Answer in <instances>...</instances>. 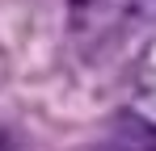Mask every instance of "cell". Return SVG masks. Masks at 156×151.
<instances>
[{
	"mask_svg": "<svg viewBox=\"0 0 156 151\" xmlns=\"http://www.w3.org/2000/svg\"><path fill=\"white\" fill-rule=\"evenodd\" d=\"M105 151H156V122L139 113H114V122L105 130Z\"/></svg>",
	"mask_w": 156,
	"mask_h": 151,
	"instance_id": "1",
	"label": "cell"
},
{
	"mask_svg": "<svg viewBox=\"0 0 156 151\" xmlns=\"http://www.w3.org/2000/svg\"><path fill=\"white\" fill-rule=\"evenodd\" d=\"M135 84H139L144 101H152V105H156V42L144 50V59H139V72H135Z\"/></svg>",
	"mask_w": 156,
	"mask_h": 151,
	"instance_id": "2",
	"label": "cell"
},
{
	"mask_svg": "<svg viewBox=\"0 0 156 151\" xmlns=\"http://www.w3.org/2000/svg\"><path fill=\"white\" fill-rule=\"evenodd\" d=\"M127 4V13H135V17H148V13H156V0H122Z\"/></svg>",
	"mask_w": 156,
	"mask_h": 151,
	"instance_id": "3",
	"label": "cell"
},
{
	"mask_svg": "<svg viewBox=\"0 0 156 151\" xmlns=\"http://www.w3.org/2000/svg\"><path fill=\"white\" fill-rule=\"evenodd\" d=\"M0 151H17V139H13L9 126H0Z\"/></svg>",
	"mask_w": 156,
	"mask_h": 151,
	"instance_id": "4",
	"label": "cell"
}]
</instances>
